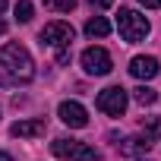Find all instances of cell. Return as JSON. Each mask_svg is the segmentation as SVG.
<instances>
[{"label":"cell","instance_id":"1","mask_svg":"<svg viewBox=\"0 0 161 161\" xmlns=\"http://www.w3.org/2000/svg\"><path fill=\"white\" fill-rule=\"evenodd\" d=\"M0 69H7L10 79H16V82H29V79L35 76L32 54H29L22 44H7V47H0Z\"/></svg>","mask_w":161,"mask_h":161},{"label":"cell","instance_id":"2","mask_svg":"<svg viewBox=\"0 0 161 161\" xmlns=\"http://www.w3.org/2000/svg\"><path fill=\"white\" fill-rule=\"evenodd\" d=\"M117 29H120V38H123L126 44H139V41H145V35L152 32L148 19H145L142 13H136V10H120Z\"/></svg>","mask_w":161,"mask_h":161},{"label":"cell","instance_id":"3","mask_svg":"<svg viewBox=\"0 0 161 161\" xmlns=\"http://www.w3.org/2000/svg\"><path fill=\"white\" fill-rule=\"evenodd\" d=\"M51 152L57 158H66V161H98V152L86 142H76V139H54Z\"/></svg>","mask_w":161,"mask_h":161},{"label":"cell","instance_id":"4","mask_svg":"<svg viewBox=\"0 0 161 161\" xmlns=\"http://www.w3.org/2000/svg\"><path fill=\"white\" fill-rule=\"evenodd\" d=\"M98 111L101 114H111V117H123L126 114V104H130V98H126V89H120V86H111V89H104V92H98Z\"/></svg>","mask_w":161,"mask_h":161},{"label":"cell","instance_id":"5","mask_svg":"<svg viewBox=\"0 0 161 161\" xmlns=\"http://www.w3.org/2000/svg\"><path fill=\"white\" fill-rule=\"evenodd\" d=\"M73 25L69 22H47L44 29H41V44H47V47H57V51H66L69 44H73Z\"/></svg>","mask_w":161,"mask_h":161},{"label":"cell","instance_id":"6","mask_svg":"<svg viewBox=\"0 0 161 161\" xmlns=\"http://www.w3.org/2000/svg\"><path fill=\"white\" fill-rule=\"evenodd\" d=\"M79 60H82V69H86L89 76H108L111 66H114V63H111V54H108L104 47H86Z\"/></svg>","mask_w":161,"mask_h":161},{"label":"cell","instance_id":"7","mask_svg":"<svg viewBox=\"0 0 161 161\" xmlns=\"http://www.w3.org/2000/svg\"><path fill=\"white\" fill-rule=\"evenodd\" d=\"M57 114H60V120H63L66 126H73V130H82V126L89 123V114H86V108L79 104V101H63V104L57 108Z\"/></svg>","mask_w":161,"mask_h":161},{"label":"cell","instance_id":"8","mask_svg":"<svg viewBox=\"0 0 161 161\" xmlns=\"http://www.w3.org/2000/svg\"><path fill=\"white\" fill-rule=\"evenodd\" d=\"M44 130H47V120H44V117H35V120H16V123L10 126V133H13L16 139H35V136H44Z\"/></svg>","mask_w":161,"mask_h":161},{"label":"cell","instance_id":"9","mask_svg":"<svg viewBox=\"0 0 161 161\" xmlns=\"http://www.w3.org/2000/svg\"><path fill=\"white\" fill-rule=\"evenodd\" d=\"M158 57H145V54H139V57H133L130 60V73L136 76V79H155L158 76Z\"/></svg>","mask_w":161,"mask_h":161},{"label":"cell","instance_id":"10","mask_svg":"<svg viewBox=\"0 0 161 161\" xmlns=\"http://www.w3.org/2000/svg\"><path fill=\"white\" fill-rule=\"evenodd\" d=\"M108 32H111V22H108L104 16H95V19L86 22V35H89V38H104Z\"/></svg>","mask_w":161,"mask_h":161},{"label":"cell","instance_id":"11","mask_svg":"<svg viewBox=\"0 0 161 161\" xmlns=\"http://www.w3.org/2000/svg\"><path fill=\"white\" fill-rule=\"evenodd\" d=\"M148 148H152V142H148L145 136H133V139H126V142L120 145L123 155H139V152H148Z\"/></svg>","mask_w":161,"mask_h":161},{"label":"cell","instance_id":"12","mask_svg":"<svg viewBox=\"0 0 161 161\" xmlns=\"http://www.w3.org/2000/svg\"><path fill=\"white\" fill-rule=\"evenodd\" d=\"M133 98L145 108V104H155V101H158V92L148 89V86H136V89H133Z\"/></svg>","mask_w":161,"mask_h":161},{"label":"cell","instance_id":"13","mask_svg":"<svg viewBox=\"0 0 161 161\" xmlns=\"http://www.w3.org/2000/svg\"><path fill=\"white\" fill-rule=\"evenodd\" d=\"M142 130H145V139H161V117H145L142 120Z\"/></svg>","mask_w":161,"mask_h":161},{"label":"cell","instance_id":"14","mask_svg":"<svg viewBox=\"0 0 161 161\" xmlns=\"http://www.w3.org/2000/svg\"><path fill=\"white\" fill-rule=\"evenodd\" d=\"M32 13H35L32 0H19V3H16V19H19V22H29V19H32Z\"/></svg>","mask_w":161,"mask_h":161},{"label":"cell","instance_id":"15","mask_svg":"<svg viewBox=\"0 0 161 161\" xmlns=\"http://www.w3.org/2000/svg\"><path fill=\"white\" fill-rule=\"evenodd\" d=\"M47 7L57 13H73L76 10V0H47Z\"/></svg>","mask_w":161,"mask_h":161},{"label":"cell","instance_id":"16","mask_svg":"<svg viewBox=\"0 0 161 161\" xmlns=\"http://www.w3.org/2000/svg\"><path fill=\"white\" fill-rule=\"evenodd\" d=\"M111 3H114V0H92V7H98V10H108Z\"/></svg>","mask_w":161,"mask_h":161},{"label":"cell","instance_id":"17","mask_svg":"<svg viewBox=\"0 0 161 161\" xmlns=\"http://www.w3.org/2000/svg\"><path fill=\"white\" fill-rule=\"evenodd\" d=\"M139 3L148 7V10H158V7H161V0H139Z\"/></svg>","mask_w":161,"mask_h":161},{"label":"cell","instance_id":"18","mask_svg":"<svg viewBox=\"0 0 161 161\" xmlns=\"http://www.w3.org/2000/svg\"><path fill=\"white\" fill-rule=\"evenodd\" d=\"M0 161H13V158H10V155H7V152H0Z\"/></svg>","mask_w":161,"mask_h":161},{"label":"cell","instance_id":"19","mask_svg":"<svg viewBox=\"0 0 161 161\" xmlns=\"http://www.w3.org/2000/svg\"><path fill=\"white\" fill-rule=\"evenodd\" d=\"M0 86H10V79H7V76H0Z\"/></svg>","mask_w":161,"mask_h":161},{"label":"cell","instance_id":"20","mask_svg":"<svg viewBox=\"0 0 161 161\" xmlns=\"http://www.w3.org/2000/svg\"><path fill=\"white\" fill-rule=\"evenodd\" d=\"M3 32H7V22H3V19H0V35H3Z\"/></svg>","mask_w":161,"mask_h":161},{"label":"cell","instance_id":"21","mask_svg":"<svg viewBox=\"0 0 161 161\" xmlns=\"http://www.w3.org/2000/svg\"><path fill=\"white\" fill-rule=\"evenodd\" d=\"M3 10H7V0H0V13H3Z\"/></svg>","mask_w":161,"mask_h":161}]
</instances>
